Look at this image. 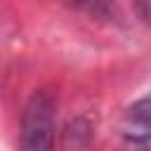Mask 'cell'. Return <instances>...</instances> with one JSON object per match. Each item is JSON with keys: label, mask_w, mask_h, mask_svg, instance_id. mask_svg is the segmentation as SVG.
Masks as SVG:
<instances>
[{"label": "cell", "mask_w": 151, "mask_h": 151, "mask_svg": "<svg viewBox=\"0 0 151 151\" xmlns=\"http://www.w3.org/2000/svg\"><path fill=\"white\" fill-rule=\"evenodd\" d=\"M19 144L21 151L54 149V99L47 92H35L26 101L21 113Z\"/></svg>", "instance_id": "1"}, {"label": "cell", "mask_w": 151, "mask_h": 151, "mask_svg": "<svg viewBox=\"0 0 151 151\" xmlns=\"http://www.w3.org/2000/svg\"><path fill=\"white\" fill-rule=\"evenodd\" d=\"M127 118H130L134 125H139V127H144V130H151V92H149L146 97L137 99V101L127 109Z\"/></svg>", "instance_id": "2"}]
</instances>
